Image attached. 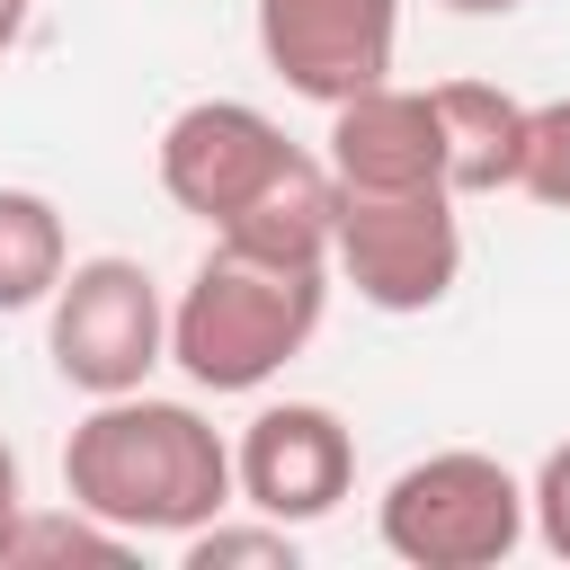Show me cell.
<instances>
[{
    "label": "cell",
    "instance_id": "15",
    "mask_svg": "<svg viewBox=\"0 0 570 570\" xmlns=\"http://www.w3.org/2000/svg\"><path fill=\"white\" fill-rule=\"evenodd\" d=\"M525 517H534V543H543L552 561H570V436L534 463V481H525Z\"/></svg>",
    "mask_w": 570,
    "mask_h": 570
},
{
    "label": "cell",
    "instance_id": "5",
    "mask_svg": "<svg viewBox=\"0 0 570 570\" xmlns=\"http://www.w3.org/2000/svg\"><path fill=\"white\" fill-rule=\"evenodd\" d=\"M463 196L428 187V196H347L338 205V240H330V276L356 285V303L410 321L436 312L463 285Z\"/></svg>",
    "mask_w": 570,
    "mask_h": 570
},
{
    "label": "cell",
    "instance_id": "16",
    "mask_svg": "<svg viewBox=\"0 0 570 570\" xmlns=\"http://www.w3.org/2000/svg\"><path fill=\"white\" fill-rule=\"evenodd\" d=\"M18 517H27V481H18V454H9V436H0V552H9Z\"/></svg>",
    "mask_w": 570,
    "mask_h": 570
},
{
    "label": "cell",
    "instance_id": "2",
    "mask_svg": "<svg viewBox=\"0 0 570 570\" xmlns=\"http://www.w3.org/2000/svg\"><path fill=\"white\" fill-rule=\"evenodd\" d=\"M330 312V258H276L249 240H214L169 294V365L196 392H267Z\"/></svg>",
    "mask_w": 570,
    "mask_h": 570
},
{
    "label": "cell",
    "instance_id": "9",
    "mask_svg": "<svg viewBox=\"0 0 570 570\" xmlns=\"http://www.w3.org/2000/svg\"><path fill=\"white\" fill-rule=\"evenodd\" d=\"M321 160L338 169L347 196H428V187H445L436 98H428V89H401V80H374V89L338 98ZM445 196H454V187H445Z\"/></svg>",
    "mask_w": 570,
    "mask_h": 570
},
{
    "label": "cell",
    "instance_id": "1",
    "mask_svg": "<svg viewBox=\"0 0 570 570\" xmlns=\"http://www.w3.org/2000/svg\"><path fill=\"white\" fill-rule=\"evenodd\" d=\"M62 499L125 525L134 543H151V534L187 543L196 525L240 508V481H232L223 428L196 401L116 392V401H89V419L62 436Z\"/></svg>",
    "mask_w": 570,
    "mask_h": 570
},
{
    "label": "cell",
    "instance_id": "8",
    "mask_svg": "<svg viewBox=\"0 0 570 570\" xmlns=\"http://www.w3.org/2000/svg\"><path fill=\"white\" fill-rule=\"evenodd\" d=\"M392 53H401V0H258V62L312 107L392 80Z\"/></svg>",
    "mask_w": 570,
    "mask_h": 570
},
{
    "label": "cell",
    "instance_id": "3",
    "mask_svg": "<svg viewBox=\"0 0 570 570\" xmlns=\"http://www.w3.org/2000/svg\"><path fill=\"white\" fill-rule=\"evenodd\" d=\"M525 525H534L525 517V481L481 445L419 454L374 499V534L410 570H499L525 543Z\"/></svg>",
    "mask_w": 570,
    "mask_h": 570
},
{
    "label": "cell",
    "instance_id": "10",
    "mask_svg": "<svg viewBox=\"0 0 570 570\" xmlns=\"http://www.w3.org/2000/svg\"><path fill=\"white\" fill-rule=\"evenodd\" d=\"M436 125H445V187L454 196H508L525 169V98L499 80H436Z\"/></svg>",
    "mask_w": 570,
    "mask_h": 570
},
{
    "label": "cell",
    "instance_id": "17",
    "mask_svg": "<svg viewBox=\"0 0 570 570\" xmlns=\"http://www.w3.org/2000/svg\"><path fill=\"white\" fill-rule=\"evenodd\" d=\"M436 9H454V18H517L525 0H436Z\"/></svg>",
    "mask_w": 570,
    "mask_h": 570
},
{
    "label": "cell",
    "instance_id": "18",
    "mask_svg": "<svg viewBox=\"0 0 570 570\" xmlns=\"http://www.w3.org/2000/svg\"><path fill=\"white\" fill-rule=\"evenodd\" d=\"M18 36H27V0H0V53H9Z\"/></svg>",
    "mask_w": 570,
    "mask_h": 570
},
{
    "label": "cell",
    "instance_id": "4",
    "mask_svg": "<svg viewBox=\"0 0 570 570\" xmlns=\"http://www.w3.org/2000/svg\"><path fill=\"white\" fill-rule=\"evenodd\" d=\"M45 356L80 401L142 392L151 365H169V294L142 258H71V276L45 303Z\"/></svg>",
    "mask_w": 570,
    "mask_h": 570
},
{
    "label": "cell",
    "instance_id": "11",
    "mask_svg": "<svg viewBox=\"0 0 570 570\" xmlns=\"http://www.w3.org/2000/svg\"><path fill=\"white\" fill-rule=\"evenodd\" d=\"M62 276H71L62 205H53L45 187H0V312H36V303H53Z\"/></svg>",
    "mask_w": 570,
    "mask_h": 570
},
{
    "label": "cell",
    "instance_id": "12",
    "mask_svg": "<svg viewBox=\"0 0 570 570\" xmlns=\"http://www.w3.org/2000/svg\"><path fill=\"white\" fill-rule=\"evenodd\" d=\"M125 552H134V534L107 525V517H89L80 499H62V508H36V499H27L0 570H36V561H125Z\"/></svg>",
    "mask_w": 570,
    "mask_h": 570
},
{
    "label": "cell",
    "instance_id": "6",
    "mask_svg": "<svg viewBox=\"0 0 570 570\" xmlns=\"http://www.w3.org/2000/svg\"><path fill=\"white\" fill-rule=\"evenodd\" d=\"M294 160H303V142H294L267 107H249V98H196V107H178V116L160 125V142H151L160 196H169L178 214H196L205 232H223L232 214H249Z\"/></svg>",
    "mask_w": 570,
    "mask_h": 570
},
{
    "label": "cell",
    "instance_id": "19",
    "mask_svg": "<svg viewBox=\"0 0 570 570\" xmlns=\"http://www.w3.org/2000/svg\"><path fill=\"white\" fill-rule=\"evenodd\" d=\"M27 9H36V0H27Z\"/></svg>",
    "mask_w": 570,
    "mask_h": 570
},
{
    "label": "cell",
    "instance_id": "13",
    "mask_svg": "<svg viewBox=\"0 0 570 570\" xmlns=\"http://www.w3.org/2000/svg\"><path fill=\"white\" fill-rule=\"evenodd\" d=\"M178 552H187V570H249V561H258V570H294V525H276V517H258V508H249V525H240V517L223 508V517L196 525Z\"/></svg>",
    "mask_w": 570,
    "mask_h": 570
},
{
    "label": "cell",
    "instance_id": "14",
    "mask_svg": "<svg viewBox=\"0 0 570 570\" xmlns=\"http://www.w3.org/2000/svg\"><path fill=\"white\" fill-rule=\"evenodd\" d=\"M517 196L570 214V98H543L525 116V169H517Z\"/></svg>",
    "mask_w": 570,
    "mask_h": 570
},
{
    "label": "cell",
    "instance_id": "7",
    "mask_svg": "<svg viewBox=\"0 0 570 570\" xmlns=\"http://www.w3.org/2000/svg\"><path fill=\"white\" fill-rule=\"evenodd\" d=\"M232 481H240V508L276 525H321L356 490V436L330 401H267L232 445Z\"/></svg>",
    "mask_w": 570,
    "mask_h": 570
}]
</instances>
